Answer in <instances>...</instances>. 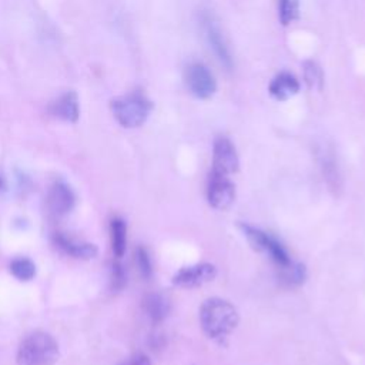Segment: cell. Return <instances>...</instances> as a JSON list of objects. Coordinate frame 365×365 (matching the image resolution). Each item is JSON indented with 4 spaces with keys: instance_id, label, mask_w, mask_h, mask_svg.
<instances>
[{
    "instance_id": "cell-1",
    "label": "cell",
    "mask_w": 365,
    "mask_h": 365,
    "mask_svg": "<svg viewBox=\"0 0 365 365\" xmlns=\"http://www.w3.org/2000/svg\"><path fill=\"white\" fill-rule=\"evenodd\" d=\"M198 318L204 334L211 339L228 336L240 321L237 308L230 301L218 297L208 298L202 302Z\"/></svg>"
},
{
    "instance_id": "cell-2",
    "label": "cell",
    "mask_w": 365,
    "mask_h": 365,
    "mask_svg": "<svg viewBox=\"0 0 365 365\" xmlns=\"http://www.w3.org/2000/svg\"><path fill=\"white\" fill-rule=\"evenodd\" d=\"M60 349L53 335L44 331L29 334L19 345L16 361L19 365H54Z\"/></svg>"
},
{
    "instance_id": "cell-3",
    "label": "cell",
    "mask_w": 365,
    "mask_h": 365,
    "mask_svg": "<svg viewBox=\"0 0 365 365\" xmlns=\"http://www.w3.org/2000/svg\"><path fill=\"white\" fill-rule=\"evenodd\" d=\"M111 113L117 123L124 128H137L143 125L151 110V100L141 91H131L111 100Z\"/></svg>"
},
{
    "instance_id": "cell-4",
    "label": "cell",
    "mask_w": 365,
    "mask_h": 365,
    "mask_svg": "<svg viewBox=\"0 0 365 365\" xmlns=\"http://www.w3.org/2000/svg\"><path fill=\"white\" fill-rule=\"evenodd\" d=\"M184 80L190 93L200 100H207L212 97L217 90V81L214 74L204 63L200 61L191 63L185 67Z\"/></svg>"
},
{
    "instance_id": "cell-5",
    "label": "cell",
    "mask_w": 365,
    "mask_h": 365,
    "mask_svg": "<svg viewBox=\"0 0 365 365\" xmlns=\"http://www.w3.org/2000/svg\"><path fill=\"white\" fill-rule=\"evenodd\" d=\"M201 27H202L205 41H207L208 47L212 50L215 58L220 61V64L222 67H225L227 70H232V67H234L232 54H231L228 43H227L218 23L215 21V19L207 13L202 14Z\"/></svg>"
},
{
    "instance_id": "cell-6",
    "label": "cell",
    "mask_w": 365,
    "mask_h": 365,
    "mask_svg": "<svg viewBox=\"0 0 365 365\" xmlns=\"http://www.w3.org/2000/svg\"><path fill=\"white\" fill-rule=\"evenodd\" d=\"M208 204L218 211L228 210L235 200V185L228 175L218 173H210L207 184Z\"/></svg>"
},
{
    "instance_id": "cell-7",
    "label": "cell",
    "mask_w": 365,
    "mask_h": 365,
    "mask_svg": "<svg viewBox=\"0 0 365 365\" xmlns=\"http://www.w3.org/2000/svg\"><path fill=\"white\" fill-rule=\"evenodd\" d=\"M240 160L232 141L224 135L214 140L212 144V173L222 175H231L238 170Z\"/></svg>"
},
{
    "instance_id": "cell-8",
    "label": "cell",
    "mask_w": 365,
    "mask_h": 365,
    "mask_svg": "<svg viewBox=\"0 0 365 365\" xmlns=\"http://www.w3.org/2000/svg\"><path fill=\"white\" fill-rule=\"evenodd\" d=\"M217 275V268L212 264L201 262L190 267H182L173 275V284L178 288H198L211 282Z\"/></svg>"
},
{
    "instance_id": "cell-9",
    "label": "cell",
    "mask_w": 365,
    "mask_h": 365,
    "mask_svg": "<svg viewBox=\"0 0 365 365\" xmlns=\"http://www.w3.org/2000/svg\"><path fill=\"white\" fill-rule=\"evenodd\" d=\"M47 208L56 217L68 214L76 205V195L66 181H56L47 192Z\"/></svg>"
},
{
    "instance_id": "cell-10",
    "label": "cell",
    "mask_w": 365,
    "mask_h": 365,
    "mask_svg": "<svg viewBox=\"0 0 365 365\" xmlns=\"http://www.w3.org/2000/svg\"><path fill=\"white\" fill-rule=\"evenodd\" d=\"M53 242L60 251L77 259H91L98 252L97 245L91 242H77L63 232H56L53 235Z\"/></svg>"
},
{
    "instance_id": "cell-11",
    "label": "cell",
    "mask_w": 365,
    "mask_h": 365,
    "mask_svg": "<svg viewBox=\"0 0 365 365\" xmlns=\"http://www.w3.org/2000/svg\"><path fill=\"white\" fill-rule=\"evenodd\" d=\"M299 88L301 84L294 74L288 71H281L269 81L268 93L274 100L285 101L295 96L299 91Z\"/></svg>"
},
{
    "instance_id": "cell-12",
    "label": "cell",
    "mask_w": 365,
    "mask_h": 365,
    "mask_svg": "<svg viewBox=\"0 0 365 365\" xmlns=\"http://www.w3.org/2000/svg\"><path fill=\"white\" fill-rule=\"evenodd\" d=\"M50 113L68 123H76L80 115L78 98L74 91H66L50 104Z\"/></svg>"
},
{
    "instance_id": "cell-13",
    "label": "cell",
    "mask_w": 365,
    "mask_h": 365,
    "mask_svg": "<svg viewBox=\"0 0 365 365\" xmlns=\"http://www.w3.org/2000/svg\"><path fill=\"white\" fill-rule=\"evenodd\" d=\"M170 301L158 292L147 294L143 298V311L153 324L163 322L170 314Z\"/></svg>"
},
{
    "instance_id": "cell-14",
    "label": "cell",
    "mask_w": 365,
    "mask_h": 365,
    "mask_svg": "<svg viewBox=\"0 0 365 365\" xmlns=\"http://www.w3.org/2000/svg\"><path fill=\"white\" fill-rule=\"evenodd\" d=\"M110 242L114 257L121 258L127 247V224L120 217H114L110 221Z\"/></svg>"
},
{
    "instance_id": "cell-15",
    "label": "cell",
    "mask_w": 365,
    "mask_h": 365,
    "mask_svg": "<svg viewBox=\"0 0 365 365\" xmlns=\"http://www.w3.org/2000/svg\"><path fill=\"white\" fill-rule=\"evenodd\" d=\"M279 279L285 285H301L307 279V268L301 262L291 261L288 265L279 268Z\"/></svg>"
},
{
    "instance_id": "cell-16",
    "label": "cell",
    "mask_w": 365,
    "mask_h": 365,
    "mask_svg": "<svg viewBox=\"0 0 365 365\" xmlns=\"http://www.w3.org/2000/svg\"><path fill=\"white\" fill-rule=\"evenodd\" d=\"M302 76L307 87L312 91H321L324 87V73L318 63L307 60L302 64Z\"/></svg>"
},
{
    "instance_id": "cell-17",
    "label": "cell",
    "mask_w": 365,
    "mask_h": 365,
    "mask_svg": "<svg viewBox=\"0 0 365 365\" xmlns=\"http://www.w3.org/2000/svg\"><path fill=\"white\" fill-rule=\"evenodd\" d=\"M240 230L242 231V234L245 235L247 241L250 242V245L255 250V251H259V252H265L267 250V244H268V240H269V234L264 232L262 230L259 228H255L250 224H245V222H241L240 225Z\"/></svg>"
},
{
    "instance_id": "cell-18",
    "label": "cell",
    "mask_w": 365,
    "mask_h": 365,
    "mask_svg": "<svg viewBox=\"0 0 365 365\" xmlns=\"http://www.w3.org/2000/svg\"><path fill=\"white\" fill-rule=\"evenodd\" d=\"M9 269L19 281H30L36 275V264L26 257L14 258L9 265Z\"/></svg>"
},
{
    "instance_id": "cell-19",
    "label": "cell",
    "mask_w": 365,
    "mask_h": 365,
    "mask_svg": "<svg viewBox=\"0 0 365 365\" xmlns=\"http://www.w3.org/2000/svg\"><path fill=\"white\" fill-rule=\"evenodd\" d=\"M299 17V0H278V20L282 26H289Z\"/></svg>"
},
{
    "instance_id": "cell-20",
    "label": "cell",
    "mask_w": 365,
    "mask_h": 365,
    "mask_svg": "<svg viewBox=\"0 0 365 365\" xmlns=\"http://www.w3.org/2000/svg\"><path fill=\"white\" fill-rule=\"evenodd\" d=\"M134 257H135V265H137L141 277L145 278V279L151 278V275H153V262H151L148 251L144 247L140 245V247L135 248Z\"/></svg>"
},
{
    "instance_id": "cell-21",
    "label": "cell",
    "mask_w": 365,
    "mask_h": 365,
    "mask_svg": "<svg viewBox=\"0 0 365 365\" xmlns=\"http://www.w3.org/2000/svg\"><path fill=\"white\" fill-rule=\"evenodd\" d=\"M127 284V272L124 269V265L120 261H115L111 264L110 268V288L114 292L121 291Z\"/></svg>"
},
{
    "instance_id": "cell-22",
    "label": "cell",
    "mask_w": 365,
    "mask_h": 365,
    "mask_svg": "<svg viewBox=\"0 0 365 365\" xmlns=\"http://www.w3.org/2000/svg\"><path fill=\"white\" fill-rule=\"evenodd\" d=\"M322 170H324V175L327 177L328 180V184H331V180H334V187L336 185L338 187V170H336V165H335V160L334 157L325 154L322 157Z\"/></svg>"
},
{
    "instance_id": "cell-23",
    "label": "cell",
    "mask_w": 365,
    "mask_h": 365,
    "mask_svg": "<svg viewBox=\"0 0 365 365\" xmlns=\"http://www.w3.org/2000/svg\"><path fill=\"white\" fill-rule=\"evenodd\" d=\"M117 365H151V361L144 354H134V355H131L130 358L121 361Z\"/></svg>"
},
{
    "instance_id": "cell-24",
    "label": "cell",
    "mask_w": 365,
    "mask_h": 365,
    "mask_svg": "<svg viewBox=\"0 0 365 365\" xmlns=\"http://www.w3.org/2000/svg\"><path fill=\"white\" fill-rule=\"evenodd\" d=\"M4 188V180H3V177L0 175V191Z\"/></svg>"
}]
</instances>
